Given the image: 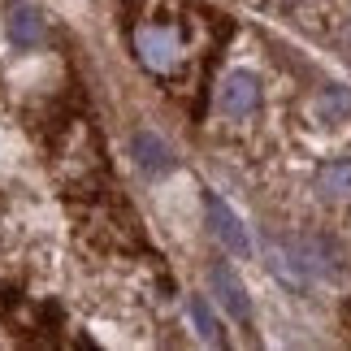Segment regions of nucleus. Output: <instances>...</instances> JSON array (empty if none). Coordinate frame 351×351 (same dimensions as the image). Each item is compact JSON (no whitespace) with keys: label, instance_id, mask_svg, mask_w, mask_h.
Masks as SVG:
<instances>
[{"label":"nucleus","instance_id":"obj_2","mask_svg":"<svg viewBox=\"0 0 351 351\" xmlns=\"http://www.w3.org/2000/svg\"><path fill=\"white\" fill-rule=\"evenodd\" d=\"M204 208H208V226H213V234L221 239V247H230V256H239V261H247V256H252L247 230H243V221L234 217L230 208H226V199L208 195V199H204Z\"/></svg>","mask_w":351,"mask_h":351},{"label":"nucleus","instance_id":"obj_1","mask_svg":"<svg viewBox=\"0 0 351 351\" xmlns=\"http://www.w3.org/2000/svg\"><path fill=\"white\" fill-rule=\"evenodd\" d=\"M134 52H139V61L152 74H169L173 65L182 61V35L173 31V26L143 22L139 31H134Z\"/></svg>","mask_w":351,"mask_h":351},{"label":"nucleus","instance_id":"obj_5","mask_svg":"<svg viewBox=\"0 0 351 351\" xmlns=\"http://www.w3.org/2000/svg\"><path fill=\"white\" fill-rule=\"evenodd\" d=\"M9 39L18 48H35V44H44V18L31 9V5H18L9 13Z\"/></svg>","mask_w":351,"mask_h":351},{"label":"nucleus","instance_id":"obj_4","mask_svg":"<svg viewBox=\"0 0 351 351\" xmlns=\"http://www.w3.org/2000/svg\"><path fill=\"white\" fill-rule=\"evenodd\" d=\"M256 100H261V87H256V78L252 74H230L221 83V91H217V109H221V117H247L252 109H256Z\"/></svg>","mask_w":351,"mask_h":351},{"label":"nucleus","instance_id":"obj_3","mask_svg":"<svg viewBox=\"0 0 351 351\" xmlns=\"http://www.w3.org/2000/svg\"><path fill=\"white\" fill-rule=\"evenodd\" d=\"M208 282H213V291H217V300H221L226 313H230L239 326H247V321H252V300H247V287L239 282L234 269L230 265H213Z\"/></svg>","mask_w":351,"mask_h":351},{"label":"nucleus","instance_id":"obj_8","mask_svg":"<svg viewBox=\"0 0 351 351\" xmlns=\"http://www.w3.org/2000/svg\"><path fill=\"white\" fill-rule=\"evenodd\" d=\"M321 191H326V195H339V199L351 195V160H343V165H330L326 173H321Z\"/></svg>","mask_w":351,"mask_h":351},{"label":"nucleus","instance_id":"obj_6","mask_svg":"<svg viewBox=\"0 0 351 351\" xmlns=\"http://www.w3.org/2000/svg\"><path fill=\"white\" fill-rule=\"evenodd\" d=\"M134 160L147 169V173H165L173 160H169V147L156 139V134H134Z\"/></svg>","mask_w":351,"mask_h":351},{"label":"nucleus","instance_id":"obj_9","mask_svg":"<svg viewBox=\"0 0 351 351\" xmlns=\"http://www.w3.org/2000/svg\"><path fill=\"white\" fill-rule=\"evenodd\" d=\"M317 109H321V113H330V117H343V113H351V91H343V87L326 91V96L317 100Z\"/></svg>","mask_w":351,"mask_h":351},{"label":"nucleus","instance_id":"obj_7","mask_svg":"<svg viewBox=\"0 0 351 351\" xmlns=\"http://www.w3.org/2000/svg\"><path fill=\"white\" fill-rule=\"evenodd\" d=\"M186 313H191V321H195V330H199V339L204 343H213V347H221V326H217V317H213V308H208V300H195L186 304Z\"/></svg>","mask_w":351,"mask_h":351}]
</instances>
